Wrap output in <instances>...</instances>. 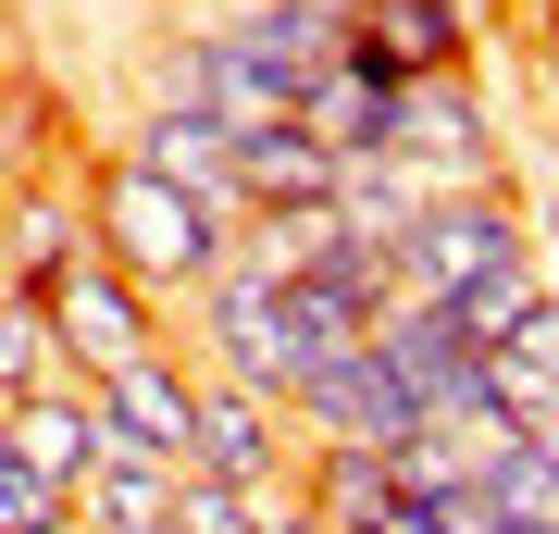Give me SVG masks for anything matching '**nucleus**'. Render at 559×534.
<instances>
[{"label": "nucleus", "mask_w": 559, "mask_h": 534, "mask_svg": "<svg viewBox=\"0 0 559 534\" xmlns=\"http://www.w3.org/2000/svg\"><path fill=\"white\" fill-rule=\"evenodd\" d=\"M112 150L138 162V175H162V187H187V199H224V212H237V175H224V162H237V138H224L212 112H162V99H138Z\"/></svg>", "instance_id": "11"}, {"label": "nucleus", "mask_w": 559, "mask_h": 534, "mask_svg": "<svg viewBox=\"0 0 559 534\" xmlns=\"http://www.w3.org/2000/svg\"><path fill=\"white\" fill-rule=\"evenodd\" d=\"M50 385H75V373H62V336H50L38 286H0V411L13 397H50Z\"/></svg>", "instance_id": "16"}, {"label": "nucleus", "mask_w": 559, "mask_h": 534, "mask_svg": "<svg viewBox=\"0 0 559 534\" xmlns=\"http://www.w3.org/2000/svg\"><path fill=\"white\" fill-rule=\"evenodd\" d=\"M373 162H399L423 199H473V187H510V124L485 99V75H423L399 87V124Z\"/></svg>", "instance_id": "4"}, {"label": "nucleus", "mask_w": 559, "mask_h": 534, "mask_svg": "<svg viewBox=\"0 0 559 534\" xmlns=\"http://www.w3.org/2000/svg\"><path fill=\"white\" fill-rule=\"evenodd\" d=\"M75 212H87V249H100L112 274H138L162 311L200 298V286L224 274V249H237V212H224V199L162 187V175H138L124 150H100V162L75 175Z\"/></svg>", "instance_id": "1"}, {"label": "nucleus", "mask_w": 559, "mask_h": 534, "mask_svg": "<svg viewBox=\"0 0 559 534\" xmlns=\"http://www.w3.org/2000/svg\"><path fill=\"white\" fill-rule=\"evenodd\" d=\"M62 534H87V522H62Z\"/></svg>", "instance_id": "27"}, {"label": "nucleus", "mask_w": 559, "mask_h": 534, "mask_svg": "<svg viewBox=\"0 0 559 534\" xmlns=\"http://www.w3.org/2000/svg\"><path fill=\"white\" fill-rule=\"evenodd\" d=\"M0 249H13V286H50L62 261L87 249V212H75V175H25L0 199Z\"/></svg>", "instance_id": "13"}, {"label": "nucleus", "mask_w": 559, "mask_h": 534, "mask_svg": "<svg viewBox=\"0 0 559 534\" xmlns=\"http://www.w3.org/2000/svg\"><path fill=\"white\" fill-rule=\"evenodd\" d=\"M510 448H522V460H547V473H559V397H535V411L510 423Z\"/></svg>", "instance_id": "22"}, {"label": "nucleus", "mask_w": 559, "mask_h": 534, "mask_svg": "<svg viewBox=\"0 0 559 534\" xmlns=\"http://www.w3.org/2000/svg\"><path fill=\"white\" fill-rule=\"evenodd\" d=\"M187 473H212V485H237V497H286V485H299V436H286L274 397H249V385H212V373H200Z\"/></svg>", "instance_id": "7"}, {"label": "nucleus", "mask_w": 559, "mask_h": 534, "mask_svg": "<svg viewBox=\"0 0 559 534\" xmlns=\"http://www.w3.org/2000/svg\"><path fill=\"white\" fill-rule=\"evenodd\" d=\"M385 534H498L485 485H385Z\"/></svg>", "instance_id": "17"}, {"label": "nucleus", "mask_w": 559, "mask_h": 534, "mask_svg": "<svg viewBox=\"0 0 559 534\" xmlns=\"http://www.w3.org/2000/svg\"><path fill=\"white\" fill-rule=\"evenodd\" d=\"M38 311H50V336H62V373L75 385H100L124 373V360H150V348H175V311L138 286V274H112L100 249H75L62 274L38 286Z\"/></svg>", "instance_id": "5"}, {"label": "nucleus", "mask_w": 559, "mask_h": 534, "mask_svg": "<svg viewBox=\"0 0 559 534\" xmlns=\"http://www.w3.org/2000/svg\"><path fill=\"white\" fill-rule=\"evenodd\" d=\"M485 510H498V534H559V473L510 448L498 473H485Z\"/></svg>", "instance_id": "18"}, {"label": "nucleus", "mask_w": 559, "mask_h": 534, "mask_svg": "<svg viewBox=\"0 0 559 534\" xmlns=\"http://www.w3.org/2000/svg\"><path fill=\"white\" fill-rule=\"evenodd\" d=\"M150 534H162V522H150Z\"/></svg>", "instance_id": "28"}, {"label": "nucleus", "mask_w": 559, "mask_h": 534, "mask_svg": "<svg viewBox=\"0 0 559 534\" xmlns=\"http://www.w3.org/2000/svg\"><path fill=\"white\" fill-rule=\"evenodd\" d=\"M411 423L423 411L399 397V373H385L373 348H348V360H323V373L286 385V436H299V460H399Z\"/></svg>", "instance_id": "6"}, {"label": "nucleus", "mask_w": 559, "mask_h": 534, "mask_svg": "<svg viewBox=\"0 0 559 534\" xmlns=\"http://www.w3.org/2000/svg\"><path fill=\"white\" fill-rule=\"evenodd\" d=\"M485 38H498V25H485L473 0H360V25H348V50H373L399 87H423V75H485Z\"/></svg>", "instance_id": "8"}, {"label": "nucleus", "mask_w": 559, "mask_h": 534, "mask_svg": "<svg viewBox=\"0 0 559 534\" xmlns=\"http://www.w3.org/2000/svg\"><path fill=\"white\" fill-rule=\"evenodd\" d=\"M411 224H423V187L399 175V162H348V175H336V237H360V249L399 261Z\"/></svg>", "instance_id": "14"}, {"label": "nucleus", "mask_w": 559, "mask_h": 534, "mask_svg": "<svg viewBox=\"0 0 559 534\" xmlns=\"http://www.w3.org/2000/svg\"><path fill=\"white\" fill-rule=\"evenodd\" d=\"M0 286H13V249H0Z\"/></svg>", "instance_id": "26"}, {"label": "nucleus", "mask_w": 559, "mask_h": 534, "mask_svg": "<svg viewBox=\"0 0 559 534\" xmlns=\"http://www.w3.org/2000/svg\"><path fill=\"white\" fill-rule=\"evenodd\" d=\"M162 13H175V25H187V13H200V0H162Z\"/></svg>", "instance_id": "25"}, {"label": "nucleus", "mask_w": 559, "mask_h": 534, "mask_svg": "<svg viewBox=\"0 0 559 534\" xmlns=\"http://www.w3.org/2000/svg\"><path fill=\"white\" fill-rule=\"evenodd\" d=\"M87 397H100V423H112V448H124V460H162V473H187V423H200V360H187V348L124 360V373H100Z\"/></svg>", "instance_id": "9"}, {"label": "nucleus", "mask_w": 559, "mask_h": 534, "mask_svg": "<svg viewBox=\"0 0 559 534\" xmlns=\"http://www.w3.org/2000/svg\"><path fill=\"white\" fill-rule=\"evenodd\" d=\"M535 274H547V298H559V212H535Z\"/></svg>", "instance_id": "23"}, {"label": "nucleus", "mask_w": 559, "mask_h": 534, "mask_svg": "<svg viewBox=\"0 0 559 534\" xmlns=\"http://www.w3.org/2000/svg\"><path fill=\"white\" fill-rule=\"evenodd\" d=\"M175 311H187L175 348L200 360L212 385H249V397H274V411H286V385L311 373V336H299V311H286V286L237 274V261H224L200 298H175Z\"/></svg>", "instance_id": "3"}, {"label": "nucleus", "mask_w": 559, "mask_h": 534, "mask_svg": "<svg viewBox=\"0 0 559 534\" xmlns=\"http://www.w3.org/2000/svg\"><path fill=\"white\" fill-rule=\"evenodd\" d=\"M473 13H485V25H510V0H473Z\"/></svg>", "instance_id": "24"}, {"label": "nucleus", "mask_w": 559, "mask_h": 534, "mask_svg": "<svg viewBox=\"0 0 559 534\" xmlns=\"http://www.w3.org/2000/svg\"><path fill=\"white\" fill-rule=\"evenodd\" d=\"M0 448H13L38 485L75 497V485L112 460V423H100V397H87V385H50V397H13V411H0Z\"/></svg>", "instance_id": "10"}, {"label": "nucleus", "mask_w": 559, "mask_h": 534, "mask_svg": "<svg viewBox=\"0 0 559 534\" xmlns=\"http://www.w3.org/2000/svg\"><path fill=\"white\" fill-rule=\"evenodd\" d=\"M249 522H261V497L212 485V473H175V510H162V534H249Z\"/></svg>", "instance_id": "19"}, {"label": "nucleus", "mask_w": 559, "mask_h": 534, "mask_svg": "<svg viewBox=\"0 0 559 534\" xmlns=\"http://www.w3.org/2000/svg\"><path fill=\"white\" fill-rule=\"evenodd\" d=\"M498 360H522L535 385H559V298H547V286H535V311H522L510 336H498Z\"/></svg>", "instance_id": "21"}, {"label": "nucleus", "mask_w": 559, "mask_h": 534, "mask_svg": "<svg viewBox=\"0 0 559 534\" xmlns=\"http://www.w3.org/2000/svg\"><path fill=\"white\" fill-rule=\"evenodd\" d=\"M62 522H75V497H62V485H38L13 448H0V534H62Z\"/></svg>", "instance_id": "20"}, {"label": "nucleus", "mask_w": 559, "mask_h": 534, "mask_svg": "<svg viewBox=\"0 0 559 534\" xmlns=\"http://www.w3.org/2000/svg\"><path fill=\"white\" fill-rule=\"evenodd\" d=\"M162 510H175V473H162V460H124V448L75 485V522H87V534H150Z\"/></svg>", "instance_id": "15"}, {"label": "nucleus", "mask_w": 559, "mask_h": 534, "mask_svg": "<svg viewBox=\"0 0 559 534\" xmlns=\"http://www.w3.org/2000/svg\"><path fill=\"white\" fill-rule=\"evenodd\" d=\"M385 124H399V87L360 75V62H323V75H299V138L336 150V162H373Z\"/></svg>", "instance_id": "12"}, {"label": "nucleus", "mask_w": 559, "mask_h": 534, "mask_svg": "<svg viewBox=\"0 0 559 534\" xmlns=\"http://www.w3.org/2000/svg\"><path fill=\"white\" fill-rule=\"evenodd\" d=\"M535 261V199L522 187H473V199H423V224L399 237V298H423V311H448V298L498 286Z\"/></svg>", "instance_id": "2"}]
</instances>
